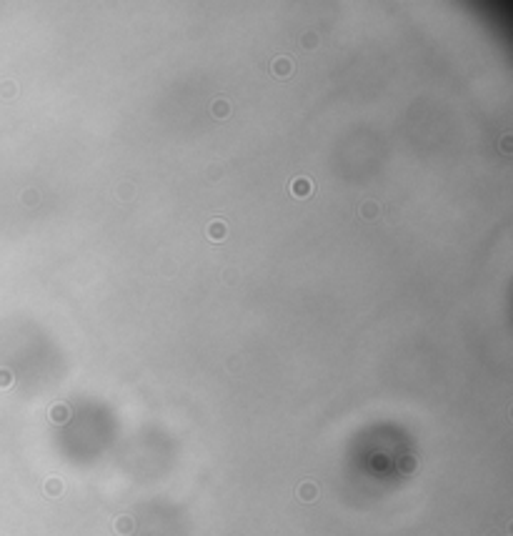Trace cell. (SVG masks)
<instances>
[{
  "label": "cell",
  "instance_id": "obj_3",
  "mask_svg": "<svg viewBox=\"0 0 513 536\" xmlns=\"http://www.w3.org/2000/svg\"><path fill=\"white\" fill-rule=\"evenodd\" d=\"M45 489H48V494H53V496H58V494H60V481H58V479H50V481H48V486H45Z\"/></svg>",
  "mask_w": 513,
  "mask_h": 536
},
{
  "label": "cell",
  "instance_id": "obj_1",
  "mask_svg": "<svg viewBox=\"0 0 513 536\" xmlns=\"http://www.w3.org/2000/svg\"><path fill=\"white\" fill-rule=\"evenodd\" d=\"M301 498L303 501H310V498H316V494H318V489H316V484H310V481H305L303 486H301Z\"/></svg>",
  "mask_w": 513,
  "mask_h": 536
},
{
  "label": "cell",
  "instance_id": "obj_2",
  "mask_svg": "<svg viewBox=\"0 0 513 536\" xmlns=\"http://www.w3.org/2000/svg\"><path fill=\"white\" fill-rule=\"evenodd\" d=\"M115 529H118V534H128V531H133V521L128 516H120L115 521Z\"/></svg>",
  "mask_w": 513,
  "mask_h": 536
}]
</instances>
